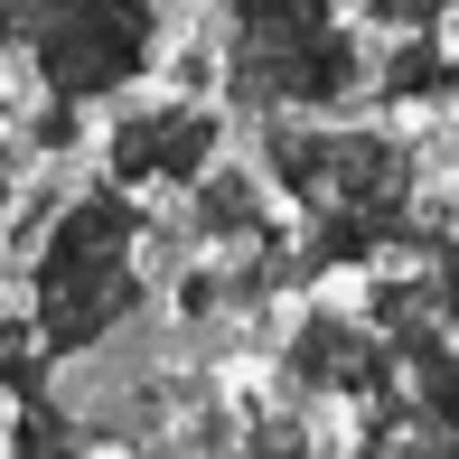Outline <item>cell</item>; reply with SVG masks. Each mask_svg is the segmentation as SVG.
I'll use <instances>...</instances> for the list:
<instances>
[{
    "label": "cell",
    "mask_w": 459,
    "mask_h": 459,
    "mask_svg": "<svg viewBox=\"0 0 459 459\" xmlns=\"http://www.w3.org/2000/svg\"><path fill=\"white\" fill-rule=\"evenodd\" d=\"M48 19V0H0V56L10 48H29V29Z\"/></svg>",
    "instance_id": "cell-13"
},
{
    "label": "cell",
    "mask_w": 459,
    "mask_h": 459,
    "mask_svg": "<svg viewBox=\"0 0 459 459\" xmlns=\"http://www.w3.org/2000/svg\"><path fill=\"white\" fill-rule=\"evenodd\" d=\"M10 197H19V141H0V216H10Z\"/></svg>",
    "instance_id": "cell-14"
},
{
    "label": "cell",
    "mask_w": 459,
    "mask_h": 459,
    "mask_svg": "<svg viewBox=\"0 0 459 459\" xmlns=\"http://www.w3.org/2000/svg\"><path fill=\"white\" fill-rule=\"evenodd\" d=\"M169 94H216V48H187L169 66Z\"/></svg>",
    "instance_id": "cell-12"
},
{
    "label": "cell",
    "mask_w": 459,
    "mask_h": 459,
    "mask_svg": "<svg viewBox=\"0 0 459 459\" xmlns=\"http://www.w3.org/2000/svg\"><path fill=\"white\" fill-rule=\"evenodd\" d=\"M338 19V0H216V48H281Z\"/></svg>",
    "instance_id": "cell-8"
},
{
    "label": "cell",
    "mask_w": 459,
    "mask_h": 459,
    "mask_svg": "<svg viewBox=\"0 0 459 459\" xmlns=\"http://www.w3.org/2000/svg\"><path fill=\"white\" fill-rule=\"evenodd\" d=\"M357 19L375 38H394V29H450L459 0H357Z\"/></svg>",
    "instance_id": "cell-10"
},
{
    "label": "cell",
    "mask_w": 459,
    "mask_h": 459,
    "mask_svg": "<svg viewBox=\"0 0 459 459\" xmlns=\"http://www.w3.org/2000/svg\"><path fill=\"white\" fill-rule=\"evenodd\" d=\"M0 422H10V403H0Z\"/></svg>",
    "instance_id": "cell-15"
},
{
    "label": "cell",
    "mask_w": 459,
    "mask_h": 459,
    "mask_svg": "<svg viewBox=\"0 0 459 459\" xmlns=\"http://www.w3.org/2000/svg\"><path fill=\"white\" fill-rule=\"evenodd\" d=\"M422 273H431V309H441V319L459 328V225H450V235L422 254Z\"/></svg>",
    "instance_id": "cell-11"
},
{
    "label": "cell",
    "mask_w": 459,
    "mask_h": 459,
    "mask_svg": "<svg viewBox=\"0 0 459 459\" xmlns=\"http://www.w3.org/2000/svg\"><path fill=\"white\" fill-rule=\"evenodd\" d=\"M273 385L290 403H375V394H394L403 375H394V347L385 328L366 319V309H338V300H300L290 309V328L273 338Z\"/></svg>",
    "instance_id": "cell-4"
},
{
    "label": "cell",
    "mask_w": 459,
    "mask_h": 459,
    "mask_svg": "<svg viewBox=\"0 0 459 459\" xmlns=\"http://www.w3.org/2000/svg\"><path fill=\"white\" fill-rule=\"evenodd\" d=\"M169 225H178L187 244H206V254H225V244H263V235H281V197L263 187L254 160L216 151L197 178H187V206H178Z\"/></svg>",
    "instance_id": "cell-6"
},
{
    "label": "cell",
    "mask_w": 459,
    "mask_h": 459,
    "mask_svg": "<svg viewBox=\"0 0 459 459\" xmlns=\"http://www.w3.org/2000/svg\"><path fill=\"white\" fill-rule=\"evenodd\" d=\"M29 151H38V160H75V151H85V103L38 94V113H29Z\"/></svg>",
    "instance_id": "cell-9"
},
{
    "label": "cell",
    "mask_w": 459,
    "mask_h": 459,
    "mask_svg": "<svg viewBox=\"0 0 459 459\" xmlns=\"http://www.w3.org/2000/svg\"><path fill=\"white\" fill-rule=\"evenodd\" d=\"M366 103H375V113H450V103H459V48H450V29H394L385 56H366Z\"/></svg>",
    "instance_id": "cell-7"
},
{
    "label": "cell",
    "mask_w": 459,
    "mask_h": 459,
    "mask_svg": "<svg viewBox=\"0 0 459 459\" xmlns=\"http://www.w3.org/2000/svg\"><path fill=\"white\" fill-rule=\"evenodd\" d=\"M29 328L56 366L75 357H103L122 328L151 309V206L141 187L122 178H94V187H66L56 216L29 235Z\"/></svg>",
    "instance_id": "cell-1"
},
{
    "label": "cell",
    "mask_w": 459,
    "mask_h": 459,
    "mask_svg": "<svg viewBox=\"0 0 459 459\" xmlns=\"http://www.w3.org/2000/svg\"><path fill=\"white\" fill-rule=\"evenodd\" d=\"M366 38L347 19L281 48H216V103L225 113H347L366 103Z\"/></svg>",
    "instance_id": "cell-3"
},
{
    "label": "cell",
    "mask_w": 459,
    "mask_h": 459,
    "mask_svg": "<svg viewBox=\"0 0 459 459\" xmlns=\"http://www.w3.org/2000/svg\"><path fill=\"white\" fill-rule=\"evenodd\" d=\"M225 151V103L216 94H160V103H132V113L103 122V178L122 187H187L206 160Z\"/></svg>",
    "instance_id": "cell-5"
},
{
    "label": "cell",
    "mask_w": 459,
    "mask_h": 459,
    "mask_svg": "<svg viewBox=\"0 0 459 459\" xmlns=\"http://www.w3.org/2000/svg\"><path fill=\"white\" fill-rule=\"evenodd\" d=\"M38 66V94L56 103H122L132 85H151L169 29H160V0H48V19L19 48Z\"/></svg>",
    "instance_id": "cell-2"
}]
</instances>
